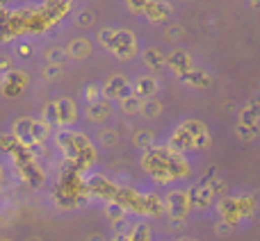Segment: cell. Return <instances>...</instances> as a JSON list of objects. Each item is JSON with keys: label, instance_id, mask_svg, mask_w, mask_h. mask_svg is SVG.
Listing matches in <instances>:
<instances>
[{"label": "cell", "instance_id": "cell-1", "mask_svg": "<svg viewBox=\"0 0 260 241\" xmlns=\"http://www.w3.org/2000/svg\"><path fill=\"white\" fill-rule=\"evenodd\" d=\"M101 94H103V98H108V100H114V98H123V96H128V94H133V85L126 80L123 75H110L108 80H105V85L101 87Z\"/></svg>", "mask_w": 260, "mask_h": 241}, {"label": "cell", "instance_id": "cell-2", "mask_svg": "<svg viewBox=\"0 0 260 241\" xmlns=\"http://www.w3.org/2000/svg\"><path fill=\"white\" fill-rule=\"evenodd\" d=\"M165 205H167V212H169L171 219H174V221H183L185 216H187V210H189L187 191H180V189L171 191L169 196H167Z\"/></svg>", "mask_w": 260, "mask_h": 241}, {"label": "cell", "instance_id": "cell-3", "mask_svg": "<svg viewBox=\"0 0 260 241\" xmlns=\"http://www.w3.org/2000/svg\"><path fill=\"white\" fill-rule=\"evenodd\" d=\"M110 50H112L117 57H121V59L133 57V55H135V36L130 34V32H126V30H117Z\"/></svg>", "mask_w": 260, "mask_h": 241}, {"label": "cell", "instance_id": "cell-4", "mask_svg": "<svg viewBox=\"0 0 260 241\" xmlns=\"http://www.w3.org/2000/svg\"><path fill=\"white\" fill-rule=\"evenodd\" d=\"M133 94L139 96L142 100L146 98H155L157 94V80L153 75H144V77H137V82L133 85Z\"/></svg>", "mask_w": 260, "mask_h": 241}, {"label": "cell", "instance_id": "cell-5", "mask_svg": "<svg viewBox=\"0 0 260 241\" xmlns=\"http://www.w3.org/2000/svg\"><path fill=\"white\" fill-rule=\"evenodd\" d=\"M110 114H112V105H110L108 98H101V100H96V103H89V107H87V118H89L91 123H103Z\"/></svg>", "mask_w": 260, "mask_h": 241}, {"label": "cell", "instance_id": "cell-6", "mask_svg": "<svg viewBox=\"0 0 260 241\" xmlns=\"http://www.w3.org/2000/svg\"><path fill=\"white\" fill-rule=\"evenodd\" d=\"M55 105H57V125H71L76 120L78 109L71 98H59L55 100Z\"/></svg>", "mask_w": 260, "mask_h": 241}, {"label": "cell", "instance_id": "cell-7", "mask_svg": "<svg viewBox=\"0 0 260 241\" xmlns=\"http://www.w3.org/2000/svg\"><path fill=\"white\" fill-rule=\"evenodd\" d=\"M189 203H192L194 207H208L212 203V198H215V193H212L210 189V182H201L199 187H194L192 191H189Z\"/></svg>", "mask_w": 260, "mask_h": 241}, {"label": "cell", "instance_id": "cell-8", "mask_svg": "<svg viewBox=\"0 0 260 241\" xmlns=\"http://www.w3.org/2000/svg\"><path fill=\"white\" fill-rule=\"evenodd\" d=\"M167 62H169V68L176 75H183V73H187L189 68H192V59H189V55L183 53V50H174Z\"/></svg>", "mask_w": 260, "mask_h": 241}, {"label": "cell", "instance_id": "cell-9", "mask_svg": "<svg viewBox=\"0 0 260 241\" xmlns=\"http://www.w3.org/2000/svg\"><path fill=\"white\" fill-rule=\"evenodd\" d=\"M89 53H91V46H89V41L87 39H73L71 44H69V48H67L69 57H76V59L89 57Z\"/></svg>", "mask_w": 260, "mask_h": 241}, {"label": "cell", "instance_id": "cell-10", "mask_svg": "<svg viewBox=\"0 0 260 241\" xmlns=\"http://www.w3.org/2000/svg\"><path fill=\"white\" fill-rule=\"evenodd\" d=\"M30 125H32V118H18L16 123H14V132L12 137L16 139L18 143H30Z\"/></svg>", "mask_w": 260, "mask_h": 241}, {"label": "cell", "instance_id": "cell-11", "mask_svg": "<svg viewBox=\"0 0 260 241\" xmlns=\"http://www.w3.org/2000/svg\"><path fill=\"white\" fill-rule=\"evenodd\" d=\"M165 62H167V57L157 48H148L146 53H144V64H146L151 71H160V68L165 66Z\"/></svg>", "mask_w": 260, "mask_h": 241}, {"label": "cell", "instance_id": "cell-12", "mask_svg": "<svg viewBox=\"0 0 260 241\" xmlns=\"http://www.w3.org/2000/svg\"><path fill=\"white\" fill-rule=\"evenodd\" d=\"M139 112H142L146 118H157L162 114V103L157 98H146V100H142Z\"/></svg>", "mask_w": 260, "mask_h": 241}, {"label": "cell", "instance_id": "cell-13", "mask_svg": "<svg viewBox=\"0 0 260 241\" xmlns=\"http://www.w3.org/2000/svg\"><path fill=\"white\" fill-rule=\"evenodd\" d=\"M48 132H50V125L46 123V120H35L32 118V125H30V139L32 141H44L46 137H48Z\"/></svg>", "mask_w": 260, "mask_h": 241}, {"label": "cell", "instance_id": "cell-14", "mask_svg": "<svg viewBox=\"0 0 260 241\" xmlns=\"http://www.w3.org/2000/svg\"><path fill=\"white\" fill-rule=\"evenodd\" d=\"M180 77H183L187 85H192V87H208L210 85V77H208L203 71H192V68H189V71L183 73Z\"/></svg>", "mask_w": 260, "mask_h": 241}, {"label": "cell", "instance_id": "cell-15", "mask_svg": "<svg viewBox=\"0 0 260 241\" xmlns=\"http://www.w3.org/2000/svg\"><path fill=\"white\" fill-rule=\"evenodd\" d=\"M119 100H121V109L126 114H137L139 107H142V98L135 96V94H128V96H123V98H119Z\"/></svg>", "mask_w": 260, "mask_h": 241}, {"label": "cell", "instance_id": "cell-16", "mask_svg": "<svg viewBox=\"0 0 260 241\" xmlns=\"http://www.w3.org/2000/svg\"><path fill=\"white\" fill-rule=\"evenodd\" d=\"M64 57H67V50L59 48V46H50V48L46 50V62L48 64H62Z\"/></svg>", "mask_w": 260, "mask_h": 241}, {"label": "cell", "instance_id": "cell-17", "mask_svg": "<svg viewBox=\"0 0 260 241\" xmlns=\"http://www.w3.org/2000/svg\"><path fill=\"white\" fill-rule=\"evenodd\" d=\"M148 12V16H153L155 21H160L165 14L171 12V7H167V5H160V3H146V7H144Z\"/></svg>", "mask_w": 260, "mask_h": 241}, {"label": "cell", "instance_id": "cell-18", "mask_svg": "<svg viewBox=\"0 0 260 241\" xmlns=\"http://www.w3.org/2000/svg\"><path fill=\"white\" fill-rule=\"evenodd\" d=\"M135 143H137V148H142V150L151 148V143H153V132H148V130H142V132H137V137H135Z\"/></svg>", "mask_w": 260, "mask_h": 241}, {"label": "cell", "instance_id": "cell-19", "mask_svg": "<svg viewBox=\"0 0 260 241\" xmlns=\"http://www.w3.org/2000/svg\"><path fill=\"white\" fill-rule=\"evenodd\" d=\"M44 120H46L48 125H57V105H55V100L46 105V109H44Z\"/></svg>", "mask_w": 260, "mask_h": 241}, {"label": "cell", "instance_id": "cell-20", "mask_svg": "<svg viewBox=\"0 0 260 241\" xmlns=\"http://www.w3.org/2000/svg\"><path fill=\"white\" fill-rule=\"evenodd\" d=\"M85 98H87V103H96V100H101V98H103V94H101V87L89 85L85 89Z\"/></svg>", "mask_w": 260, "mask_h": 241}, {"label": "cell", "instance_id": "cell-21", "mask_svg": "<svg viewBox=\"0 0 260 241\" xmlns=\"http://www.w3.org/2000/svg\"><path fill=\"white\" fill-rule=\"evenodd\" d=\"M114 34H117V30H114V27H105V30H101V44H103L105 48H110V46H112Z\"/></svg>", "mask_w": 260, "mask_h": 241}, {"label": "cell", "instance_id": "cell-22", "mask_svg": "<svg viewBox=\"0 0 260 241\" xmlns=\"http://www.w3.org/2000/svg\"><path fill=\"white\" fill-rule=\"evenodd\" d=\"M44 75H46V80H55V77L62 75V66H59V64H48V66L44 68Z\"/></svg>", "mask_w": 260, "mask_h": 241}, {"label": "cell", "instance_id": "cell-23", "mask_svg": "<svg viewBox=\"0 0 260 241\" xmlns=\"http://www.w3.org/2000/svg\"><path fill=\"white\" fill-rule=\"evenodd\" d=\"M101 141L105 143V146H114V143H117V132H114V130H105L103 134H101Z\"/></svg>", "mask_w": 260, "mask_h": 241}, {"label": "cell", "instance_id": "cell-24", "mask_svg": "<svg viewBox=\"0 0 260 241\" xmlns=\"http://www.w3.org/2000/svg\"><path fill=\"white\" fill-rule=\"evenodd\" d=\"M78 25L80 27H87V25H91V21H94V14L91 12H82V14H78Z\"/></svg>", "mask_w": 260, "mask_h": 241}, {"label": "cell", "instance_id": "cell-25", "mask_svg": "<svg viewBox=\"0 0 260 241\" xmlns=\"http://www.w3.org/2000/svg\"><path fill=\"white\" fill-rule=\"evenodd\" d=\"M110 216H112V219H121L123 216V207L121 205H110Z\"/></svg>", "mask_w": 260, "mask_h": 241}, {"label": "cell", "instance_id": "cell-26", "mask_svg": "<svg viewBox=\"0 0 260 241\" xmlns=\"http://www.w3.org/2000/svg\"><path fill=\"white\" fill-rule=\"evenodd\" d=\"M231 223H219V228H217V234H231Z\"/></svg>", "mask_w": 260, "mask_h": 241}, {"label": "cell", "instance_id": "cell-27", "mask_svg": "<svg viewBox=\"0 0 260 241\" xmlns=\"http://www.w3.org/2000/svg\"><path fill=\"white\" fill-rule=\"evenodd\" d=\"M180 34H183V30H180V27H174L171 32H167V36H169V39H178Z\"/></svg>", "mask_w": 260, "mask_h": 241}, {"label": "cell", "instance_id": "cell-28", "mask_svg": "<svg viewBox=\"0 0 260 241\" xmlns=\"http://www.w3.org/2000/svg\"><path fill=\"white\" fill-rule=\"evenodd\" d=\"M18 53H21V55H30L32 48H30V46H21V48H18Z\"/></svg>", "mask_w": 260, "mask_h": 241}, {"label": "cell", "instance_id": "cell-29", "mask_svg": "<svg viewBox=\"0 0 260 241\" xmlns=\"http://www.w3.org/2000/svg\"><path fill=\"white\" fill-rule=\"evenodd\" d=\"M89 241H103V237H89Z\"/></svg>", "mask_w": 260, "mask_h": 241}, {"label": "cell", "instance_id": "cell-30", "mask_svg": "<svg viewBox=\"0 0 260 241\" xmlns=\"http://www.w3.org/2000/svg\"><path fill=\"white\" fill-rule=\"evenodd\" d=\"M180 241H197V239H180Z\"/></svg>", "mask_w": 260, "mask_h": 241}, {"label": "cell", "instance_id": "cell-31", "mask_svg": "<svg viewBox=\"0 0 260 241\" xmlns=\"http://www.w3.org/2000/svg\"><path fill=\"white\" fill-rule=\"evenodd\" d=\"M251 3H253V5H256V0H251Z\"/></svg>", "mask_w": 260, "mask_h": 241}]
</instances>
